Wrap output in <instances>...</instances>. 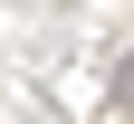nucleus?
<instances>
[{"instance_id":"nucleus-1","label":"nucleus","mask_w":134,"mask_h":124,"mask_svg":"<svg viewBox=\"0 0 134 124\" xmlns=\"http://www.w3.org/2000/svg\"><path fill=\"white\" fill-rule=\"evenodd\" d=\"M115 115H134V48H125V67H115Z\"/></svg>"}]
</instances>
